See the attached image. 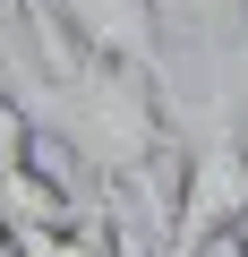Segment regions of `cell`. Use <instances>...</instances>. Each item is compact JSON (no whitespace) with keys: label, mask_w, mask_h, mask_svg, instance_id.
<instances>
[{"label":"cell","mask_w":248,"mask_h":257,"mask_svg":"<svg viewBox=\"0 0 248 257\" xmlns=\"http://www.w3.org/2000/svg\"><path fill=\"white\" fill-rule=\"evenodd\" d=\"M231 248H239V257H248V214H239V231H231Z\"/></svg>","instance_id":"8"},{"label":"cell","mask_w":248,"mask_h":257,"mask_svg":"<svg viewBox=\"0 0 248 257\" xmlns=\"http://www.w3.org/2000/svg\"><path fill=\"white\" fill-rule=\"evenodd\" d=\"M9 257H129L111 206H69L43 223H9Z\"/></svg>","instance_id":"4"},{"label":"cell","mask_w":248,"mask_h":257,"mask_svg":"<svg viewBox=\"0 0 248 257\" xmlns=\"http://www.w3.org/2000/svg\"><path fill=\"white\" fill-rule=\"evenodd\" d=\"M52 26L86 52V60H111V69H137L171 94V43L154 26V0H52Z\"/></svg>","instance_id":"3"},{"label":"cell","mask_w":248,"mask_h":257,"mask_svg":"<svg viewBox=\"0 0 248 257\" xmlns=\"http://www.w3.org/2000/svg\"><path fill=\"white\" fill-rule=\"evenodd\" d=\"M239 214H248V120H239V94L214 86V103L197 111L180 146V189H171V223L154 257H205L214 240L239 231Z\"/></svg>","instance_id":"2"},{"label":"cell","mask_w":248,"mask_h":257,"mask_svg":"<svg viewBox=\"0 0 248 257\" xmlns=\"http://www.w3.org/2000/svg\"><path fill=\"white\" fill-rule=\"evenodd\" d=\"M18 18H26V35H35V52H43V77H60V69H77V43L52 26V0H18Z\"/></svg>","instance_id":"7"},{"label":"cell","mask_w":248,"mask_h":257,"mask_svg":"<svg viewBox=\"0 0 248 257\" xmlns=\"http://www.w3.org/2000/svg\"><path fill=\"white\" fill-rule=\"evenodd\" d=\"M26 155H35V111H26L9 86H0V189L26 172Z\"/></svg>","instance_id":"6"},{"label":"cell","mask_w":248,"mask_h":257,"mask_svg":"<svg viewBox=\"0 0 248 257\" xmlns=\"http://www.w3.org/2000/svg\"><path fill=\"white\" fill-rule=\"evenodd\" d=\"M43 128L94 172L103 197H129V206H154V180L163 163H180V138H171V94L137 69H111V60H86L43 77Z\"/></svg>","instance_id":"1"},{"label":"cell","mask_w":248,"mask_h":257,"mask_svg":"<svg viewBox=\"0 0 248 257\" xmlns=\"http://www.w3.org/2000/svg\"><path fill=\"white\" fill-rule=\"evenodd\" d=\"M154 26L180 52H239L248 43V0H154Z\"/></svg>","instance_id":"5"}]
</instances>
